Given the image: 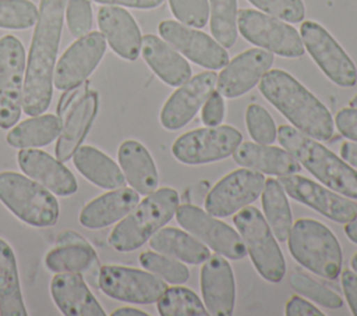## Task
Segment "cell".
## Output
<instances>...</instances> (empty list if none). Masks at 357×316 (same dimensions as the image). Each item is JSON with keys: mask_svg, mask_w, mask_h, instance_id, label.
<instances>
[{"mask_svg": "<svg viewBox=\"0 0 357 316\" xmlns=\"http://www.w3.org/2000/svg\"><path fill=\"white\" fill-rule=\"evenodd\" d=\"M67 0H40L32 42L26 58L22 111L42 114L53 95V74L61 38Z\"/></svg>", "mask_w": 357, "mask_h": 316, "instance_id": "cell-1", "label": "cell"}, {"mask_svg": "<svg viewBox=\"0 0 357 316\" xmlns=\"http://www.w3.org/2000/svg\"><path fill=\"white\" fill-rule=\"evenodd\" d=\"M258 84L262 96L294 128L317 141H329L332 138L335 124L331 111L291 74L283 70H269Z\"/></svg>", "mask_w": 357, "mask_h": 316, "instance_id": "cell-2", "label": "cell"}, {"mask_svg": "<svg viewBox=\"0 0 357 316\" xmlns=\"http://www.w3.org/2000/svg\"><path fill=\"white\" fill-rule=\"evenodd\" d=\"M276 136L282 148L325 187L357 199V171L343 159L291 125H280Z\"/></svg>", "mask_w": 357, "mask_h": 316, "instance_id": "cell-3", "label": "cell"}, {"mask_svg": "<svg viewBox=\"0 0 357 316\" xmlns=\"http://www.w3.org/2000/svg\"><path fill=\"white\" fill-rule=\"evenodd\" d=\"M178 193L173 188H159L137 203L109 235V244L120 252L135 251L167 224L176 214Z\"/></svg>", "mask_w": 357, "mask_h": 316, "instance_id": "cell-4", "label": "cell"}, {"mask_svg": "<svg viewBox=\"0 0 357 316\" xmlns=\"http://www.w3.org/2000/svg\"><path fill=\"white\" fill-rule=\"evenodd\" d=\"M291 256L305 269L328 280L342 271V248L335 234L314 219H298L291 224L289 237Z\"/></svg>", "mask_w": 357, "mask_h": 316, "instance_id": "cell-5", "label": "cell"}, {"mask_svg": "<svg viewBox=\"0 0 357 316\" xmlns=\"http://www.w3.org/2000/svg\"><path fill=\"white\" fill-rule=\"evenodd\" d=\"M0 200L29 226L52 227L59 220L60 206L54 193L20 173H0Z\"/></svg>", "mask_w": 357, "mask_h": 316, "instance_id": "cell-6", "label": "cell"}, {"mask_svg": "<svg viewBox=\"0 0 357 316\" xmlns=\"http://www.w3.org/2000/svg\"><path fill=\"white\" fill-rule=\"evenodd\" d=\"M233 221L257 271L269 283L282 281L286 262L262 213L254 206H245L238 210Z\"/></svg>", "mask_w": 357, "mask_h": 316, "instance_id": "cell-7", "label": "cell"}, {"mask_svg": "<svg viewBox=\"0 0 357 316\" xmlns=\"http://www.w3.org/2000/svg\"><path fill=\"white\" fill-rule=\"evenodd\" d=\"M237 29L252 45L282 57L297 58L305 52L296 28L280 18L257 10L241 8L237 13Z\"/></svg>", "mask_w": 357, "mask_h": 316, "instance_id": "cell-8", "label": "cell"}, {"mask_svg": "<svg viewBox=\"0 0 357 316\" xmlns=\"http://www.w3.org/2000/svg\"><path fill=\"white\" fill-rule=\"evenodd\" d=\"M300 36L304 49L333 84L342 88L356 85L357 68L354 61L322 25L307 19L300 26Z\"/></svg>", "mask_w": 357, "mask_h": 316, "instance_id": "cell-9", "label": "cell"}, {"mask_svg": "<svg viewBox=\"0 0 357 316\" xmlns=\"http://www.w3.org/2000/svg\"><path fill=\"white\" fill-rule=\"evenodd\" d=\"M241 141V132L231 125L205 127L180 135L172 153L184 164H205L229 157Z\"/></svg>", "mask_w": 357, "mask_h": 316, "instance_id": "cell-10", "label": "cell"}, {"mask_svg": "<svg viewBox=\"0 0 357 316\" xmlns=\"http://www.w3.org/2000/svg\"><path fill=\"white\" fill-rule=\"evenodd\" d=\"M25 50L20 39H0V128H11L21 117L25 81Z\"/></svg>", "mask_w": 357, "mask_h": 316, "instance_id": "cell-11", "label": "cell"}, {"mask_svg": "<svg viewBox=\"0 0 357 316\" xmlns=\"http://www.w3.org/2000/svg\"><path fill=\"white\" fill-rule=\"evenodd\" d=\"M98 287L113 299L141 305L156 302L167 288L165 280L151 271L116 264L100 267Z\"/></svg>", "mask_w": 357, "mask_h": 316, "instance_id": "cell-12", "label": "cell"}, {"mask_svg": "<svg viewBox=\"0 0 357 316\" xmlns=\"http://www.w3.org/2000/svg\"><path fill=\"white\" fill-rule=\"evenodd\" d=\"M176 219L184 230L216 253L233 260L243 259L247 255V248L240 234L206 210L184 203L177 206Z\"/></svg>", "mask_w": 357, "mask_h": 316, "instance_id": "cell-13", "label": "cell"}, {"mask_svg": "<svg viewBox=\"0 0 357 316\" xmlns=\"http://www.w3.org/2000/svg\"><path fill=\"white\" fill-rule=\"evenodd\" d=\"M265 177L251 168H238L220 181L208 192L205 209L215 217H227L257 200L264 189Z\"/></svg>", "mask_w": 357, "mask_h": 316, "instance_id": "cell-14", "label": "cell"}, {"mask_svg": "<svg viewBox=\"0 0 357 316\" xmlns=\"http://www.w3.org/2000/svg\"><path fill=\"white\" fill-rule=\"evenodd\" d=\"M106 52V39L102 32H89L66 49L54 67L53 86L68 90L81 85L93 72Z\"/></svg>", "mask_w": 357, "mask_h": 316, "instance_id": "cell-15", "label": "cell"}, {"mask_svg": "<svg viewBox=\"0 0 357 316\" xmlns=\"http://www.w3.org/2000/svg\"><path fill=\"white\" fill-rule=\"evenodd\" d=\"M158 31L163 40L201 67L219 70L229 63L226 49L209 35L197 31V28L178 21L165 19L159 24Z\"/></svg>", "mask_w": 357, "mask_h": 316, "instance_id": "cell-16", "label": "cell"}, {"mask_svg": "<svg viewBox=\"0 0 357 316\" xmlns=\"http://www.w3.org/2000/svg\"><path fill=\"white\" fill-rule=\"evenodd\" d=\"M284 192L294 200L317 210L336 223H349L357 216V206L340 193L296 174L280 175L278 180Z\"/></svg>", "mask_w": 357, "mask_h": 316, "instance_id": "cell-17", "label": "cell"}, {"mask_svg": "<svg viewBox=\"0 0 357 316\" xmlns=\"http://www.w3.org/2000/svg\"><path fill=\"white\" fill-rule=\"evenodd\" d=\"M216 72L204 71L185 81L165 102L160 110V124L169 131L187 125L202 107L208 96L215 90Z\"/></svg>", "mask_w": 357, "mask_h": 316, "instance_id": "cell-18", "label": "cell"}, {"mask_svg": "<svg viewBox=\"0 0 357 316\" xmlns=\"http://www.w3.org/2000/svg\"><path fill=\"white\" fill-rule=\"evenodd\" d=\"M273 53L251 47L230 60L216 78L218 90L223 97H238L251 90L271 70Z\"/></svg>", "mask_w": 357, "mask_h": 316, "instance_id": "cell-19", "label": "cell"}, {"mask_svg": "<svg viewBox=\"0 0 357 316\" xmlns=\"http://www.w3.org/2000/svg\"><path fill=\"white\" fill-rule=\"evenodd\" d=\"M99 107V96L96 90L85 88V90L70 104L61 117V132L54 148L56 157L67 161L85 139Z\"/></svg>", "mask_w": 357, "mask_h": 316, "instance_id": "cell-20", "label": "cell"}, {"mask_svg": "<svg viewBox=\"0 0 357 316\" xmlns=\"http://www.w3.org/2000/svg\"><path fill=\"white\" fill-rule=\"evenodd\" d=\"M201 292L209 315L230 316L234 309L236 284L229 262L219 253L209 256L201 267Z\"/></svg>", "mask_w": 357, "mask_h": 316, "instance_id": "cell-21", "label": "cell"}, {"mask_svg": "<svg viewBox=\"0 0 357 316\" xmlns=\"http://www.w3.org/2000/svg\"><path fill=\"white\" fill-rule=\"evenodd\" d=\"M17 161L25 175L39 182L54 195L70 196L78 189L77 180L70 168L57 157L43 150L35 148L21 149L17 155Z\"/></svg>", "mask_w": 357, "mask_h": 316, "instance_id": "cell-22", "label": "cell"}, {"mask_svg": "<svg viewBox=\"0 0 357 316\" xmlns=\"http://www.w3.org/2000/svg\"><path fill=\"white\" fill-rule=\"evenodd\" d=\"M98 25L112 50L134 61L141 52L142 36L134 17L123 7L105 4L98 10Z\"/></svg>", "mask_w": 357, "mask_h": 316, "instance_id": "cell-23", "label": "cell"}, {"mask_svg": "<svg viewBox=\"0 0 357 316\" xmlns=\"http://www.w3.org/2000/svg\"><path fill=\"white\" fill-rule=\"evenodd\" d=\"M50 294L66 316L106 315L79 273H56L50 281Z\"/></svg>", "mask_w": 357, "mask_h": 316, "instance_id": "cell-24", "label": "cell"}, {"mask_svg": "<svg viewBox=\"0 0 357 316\" xmlns=\"http://www.w3.org/2000/svg\"><path fill=\"white\" fill-rule=\"evenodd\" d=\"M139 202V193L132 188H117L88 202L81 213L79 223L85 228H105L127 216Z\"/></svg>", "mask_w": 357, "mask_h": 316, "instance_id": "cell-25", "label": "cell"}, {"mask_svg": "<svg viewBox=\"0 0 357 316\" xmlns=\"http://www.w3.org/2000/svg\"><path fill=\"white\" fill-rule=\"evenodd\" d=\"M141 54L151 70L170 86H180L191 78V67L181 53L155 35L142 38Z\"/></svg>", "mask_w": 357, "mask_h": 316, "instance_id": "cell-26", "label": "cell"}, {"mask_svg": "<svg viewBox=\"0 0 357 316\" xmlns=\"http://www.w3.org/2000/svg\"><path fill=\"white\" fill-rule=\"evenodd\" d=\"M231 156L237 164L262 174L280 177L296 174L301 170L300 163L284 148L243 142L236 148Z\"/></svg>", "mask_w": 357, "mask_h": 316, "instance_id": "cell-27", "label": "cell"}, {"mask_svg": "<svg viewBox=\"0 0 357 316\" xmlns=\"http://www.w3.org/2000/svg\"><path fill=\"white\" fill-rule=\"evenodd\" d=\"M119 164L126 181L139 195H149L158 188V170L149 150L135 139H127L119 146Z\"/></svg>", "mask_w": 357, "mask_h": 316, "instance_id": "cell-28", "label": "cell"}, {"mask_svg": "<svg viewBox=\"0 0 357 316\" xmlns=\"http://www.w3.org/2000/svg\"><path fill=\"white\" fill-rule=\"evenodd\" d=\"M46 267L53 273H79L98 285L100 262L88 241L75 244H59L47 252Z\"/></svg>", "mask_w": 357, "mask_h": 316, "instance_id": "cell-29", "label": "cell"}, {"mask_svg": "<svg viewBox=\"0 0 357 316\" xmlns=\"http://www.w3.org/2000/svg\"><path fill=\"white\" fill-rule=\"evenodd\" d=\"M73 161L75 168L96 187L103 189H117L126 185V178L120 166L106 153L93 146H79L73 155Z\"/></svg>", "mask_w": 357, "mask_h": 316, "instance_id": "cell-30", "label": "cell"}, {"mask_svg": "<svg viewBox=\"0 0 357 316\" xmlns=\"http://www.w3.org/2000/svg\"><path fill=\"white\" fill-rule=\"evenodd\" d=\"M149 246L159 253L190 264L202 263L211 256L204 242L176 227H162L158 230L149 238Z\"/></svg>", "mask_w": 357, "mask_h": 316, "instance_id": "cell-31", "label": "cell"}, {"mask_svg": "<svg viewBox=\"0 0 357 316\" xmlns=\"http://www.w3.org/2000/svg\"><path fill=\"white\" fill-rule=\"evenodd\" d=\"M61 120L54 114H38L13 127L6 141L17 149H29L46 146L59 138L61 132Z\"/></svg>", "mask_w": 357, "mask_h": 316, "instance_id": "cell-32", "label": "cell"}, {"mask_svg": "<svg viewBox=\"0 0 357 316\" xmlns=\"http://www.w3.org/2000/svg\"><path fill=\"white\" fill-rule=\"evenodd\" d=\"M0 315H26L21 292L15 255L13 248L3 238H0Z\"/></svg>", "mask_w": 357, "mask_h": 316, "instance_id": "cell-33", "label": "cell"}, {"mask_svg": "<svg viewBox=\"0 0 357 316\" xmlns=\"http://www.w3.org/2000/svg\"><path fill=\"white\" fill-rule=\"evenodd\" d=\"M262 209L265 220L279 242L287 241L291 228V210L284 189L278 180L268 178L262 189Z\"/></svg>", "mask_w": 357, "mask_h": 316, "instance_id": "cell-34", "label": "cell"}, {"mask_svg": "<svg viewBox=\"0 0 357 316\" xmlns=\"http://www.w3.org/2000/svg\"><path fill=\"white\" fill-rule=\"evenodd\" d=\"M211 32L223 47H231L238 35L237 0H208Z\"/></svg>", "mask_w": 357, "mask_h": 316, "instance_id": "cell-35", "label": "cell"}, {"mask_svg": "<svg viewBox=\"0 0 357 316\" xmlns=\"http://www.w3.org/2000/svg\"><path fill=\"white\" fill-rule=\"evenodd\" d=\"M162 316H206L208 310L198 295L185 287L166 288L156 301Z\"/></svg>", "mask_w": 357, "mask_h": 316, "instance_id": "cell-36", "label": "cell"}, {"mask_svg": "<svg viewBox=\"0 0 357 316\" xmlns=\"http://www.w3.org/2000/svg\"><path fill=\"white\" fill-rule=\"evenodd\" d=\"M139 263L145 270L156 274L170 284H184L190 278V270L184 262L159 252H142L139 255Z\"/></svg>", "mask_w": 357, "mask_h": 316, "instance_id": "cell-37", "label": "cell"}, {"mask_svg": "<svg viewBox=\"0 0 357 316\" xmlns=\"http://www.w3.org/2000/svg\"><path fill=\"white\" fill-rule=\"evenodd\" d=\"M39 8L31 0H0V28L28 29L38 21Z\"/></svg>", "mask_w": 357, "mask_h": 316, "instance_id": "cell-38", "label": "cell"}, {"mask_svg": "<svg viewBox=\"0 0 357 316\" xmlns=\"http://www.w3.org/2000/svg\"><path fill=\"white\" fill-rule=\"evenodd\" d=\"M290 285L301 295L307 297L308 299L314 301L315 303L324 306V308H331V309H337L342 308L343 299L337 292L331 290L329 287L318 283L317 280L311 278L307 274L303 273H293L290 276Z\"/></svg>", "mask_w": 357, "mask_h": 316, "instance_id": "cell-39", "label": "cell"}, {"mask_svg": "<svg viewBox=\"0 0 357 316\" xmlns=\"http://www.w3.org/2000/svg\"><path fill=\"white\" fill-rule=\"evenodd\" d=\"M245 125L250 136L262 145H271L275 142L278 129L273 118L262 106L254 103L245 110Z\"/></svg>", "mask_w": 357, "mask_h": 316, "instance_id": "cell-40", "label": "cell"}, {"mask_svg": "<svg viewBox=\"0 0 357 316\" xmlns=\"http://www.w3.org/2000/svg\"><path fill=\"white\" fill-rule=\"evenodd\" d=\"M174 17L192 28H202L209 18L208 0H169Z\"/></svg>", "mask_w": 357, "mask_h": 316, "instance_id": "cell-41", "label": "cell"}, {"mask_svg": "<svg viewBox=\"0 0 357 316\" xmlns=\"http://www.w3.org/2000/svg\"><path fill=\"white\" fill-rule=\"evenodd\" d=\"M262 13L273 15L287 22H300L304 19L305 7L303 0H248Z\"/></svg>", "mask_w": 357, "mask_h": 316, "instance_id": "cell-42", "label": "cell"}, {"mask_svg": "<svg viewBox=\"0 0 357 316\" xmlns=\"http://www.w3.org/2000/svg\"><path fill=\"white\" fill-rule=\"evenodd\" d=\"M66 21L70 33L81 38L92 29V7L89 0H67Z\"/></svg>", "mask_w": 357, "mask_h": 316, "instance_id": "cell-43", "label": "cell"}, {"mask_svg": "<svg viewBox=\"0 0 357 316\" xmlns=\"http://www.w3.org/2000/svg\"><path fill=\"white\" fill-rule=\"evenodd\" d=\"M225 117V100L219 90H213L202 104L201 118L206 127H216Z\"/></svg>", "mask_w": 357, "mask_h": 316, "instance_id": "cell-44", "label": "cell"}, {"mask_svg": "<svg viewBox=\"0 0 357 316\" xmlns=\"http://www.w3.org/2000/svg\"><path fill=\"white\" fill-rule=\"evenodd\" d=\"M335 124L337 131L347 139L357 142V109L343 107L336 113Z\"/></svg>", "mask_w": 357, "mask_h": 316, "instance_id": "cell-45", "label": "cell"}, {"mask_svg": "<svg viewBox=\"0 0 357 316\" xmlns=\"http://www.w3.org/2000/svg\"><path fill=\"white\" fill-rule=\"evenodd\" d=\"M284 313L287 316H324V312H321L315 305L296 295L287 301Z\"/></svg>", "mask_w": 357, "mask_h": 316, "instance_id": "cell-46", "label": "cell"}, {"mask_svg": "<svg viewBox=\"0 0 357 316\" xmlns=\"http://www.w3.org/2000/svg\"><path fill=\"white\" fill-rule=\"evenodd\" d=\"M342 287L346 297V301L353 312L357 316V273L351 270H344L342 274Z\"/></svg>", "mask_w": 357, "mask_h": 316, "instance_id": "cell-47", "label": "cell"}, {"mask_svg": "<svg viewBox=\"0 0 357 316\" xmlns=\"http://www.w3.org/2000/svg\"><path fill=\"white\" fill-rule=\"evenodd\" d=\"M100 4H110V6H126L131 8H142V10H149V8H156L163 4L165 0H93Z\"/></svg>", "mask_w": 357, "mask_h": 316, "instance_id": "cell-48", "label": "cell"}, {"mask_svg": "<svg viewBox=\"0 0 357 316\" xmlns=\"http://www.w3.org/2000/svg\"><path fill=\"white\" fill-rule=\"evenodd\" d=\"M340 157L351 167H357V143L344 142L340 146Z\"/></svg>", "mask_w": 357, "mask_h": 316, "instance_id": "cell-49", "label": "cell"}, {"mask_svg": "<svg viewBox=\"0 0 357 316\" xmlns=\"http://www.w3.org/2000/svg\"><path fill=\"white\" fill-rule=\"evenodd\" d=\"M344 232H346L347 238L357 245V216L353 220H350L349 223H346Z\"/></svg>", "mask_w": 357, "mask_h": 316, "instance_id": "cell-50", "label": "cell"}, {"mask_svg": "<svg viewBox=\"0 0 357 316\" xmlns=\"http://www.w3.org/2000/svg\"><path fill=\"white\" fill-rule=\"evenodd\" d=\"M113 316H148L146 312H142L139 309H135V308H119L117 310H114L112 313Z\"/></svg>", "mask_w": 357, "mask_h": 316, "instance_id": "cell-51", "label": "cell"}, {"mask_svg": "<svg viewBox=\"0 0 357 316\" xmlns=\"http://www.w3.org/2000/svg\"><path fill=\"white\" fill-rule=\"evenodd\" d=\"M351 269L357 273V253L353 256V259H351Z\"/></svg>", "mask_w": 357, "mask_h": 316, "instance_id": "cell-52", "label": "cell"}, {"mask_svg": "<svg viewBox=\"0 0 357 316\" xmlns=\"http://www.w3.org/2000/svg\"><path fill=\"white\" fill-rule=\"evenodd\" d=\"M350 107H356L357 109V95L350 100Z\"/></svg>", "mask_w": 357, "mask_h": 316, "instance_id": "cell-53", "label": "cell"}]
</instances>
